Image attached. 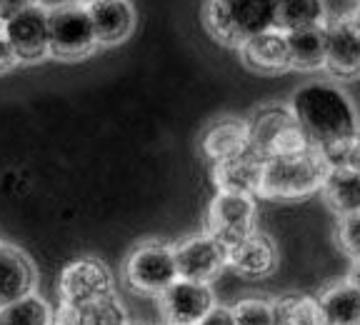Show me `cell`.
I'll use <instances>...</instances> for the list:
<instances>
[{
  "label": "cell",
  "mask_w": 360,
  "mask_h": 325,
  "mask_svg": "<svg viewBox=\"0 0 360 325\" xmlns=\"http://www.w3.org/2000/svg\"><path fill=\"white\" fill-rule=\"evenodd\" d=\"M290 113L308 138L310 148H326L335 143L358 141L355 108L343 90L326 80L300 85L292 93Z\"/></svg>",
  "instance_id": "6da1fadb"
},
{
  "label": "cell",
  "mask_w": 360,
  "mask_h": 325,
  "mask_svg": "<svg viewBox=\"0 0 360 325\" xmlns=\"http://www.w3.org/2000/svg\"><path fill=\"white\" fill-rule=\"evenodd\" d=\"M326 173L328 165L315 148L263 160L258 196L270 198V200H303L321 191Z\"/></svg>",
  "instance_id": "7a4b0ae2"
},
{
  "label": "cell",
  "mask_w": 360,
  "mask_h": 325,
  "mask_svg": "<svg viewBox=\"0 0 360 325\" xmlns=\"http://www.w3.org/2000/svg\"><path fill=\"white\" fill-rule=\"evenodd\" d=\"M276 3L265 0H213L205 6L202 23L223 45L240 48L255 35L273 28Z\"/></svg>",
  "instance_id": "3957f363"
},
{
  "label": "cell",
  "mask_w": 360,
  "mask_h": 325,
  "mask_svg": "<svg viewBox=\"0 0 360 325\" xmlns=\"http://www.w3.org/2000/svg\"><path fill=\"white\" fill-rule=\"evenodd\" d=\"M248 128V148L260 158V160H273V158L292 155L305 148H310L308 138L300 130L298 120L288 106L268 103V106L255 108L245 118Z\"/></svg>",
  "instance_id": "277c9868"
},
{
  "label": "cell",
  "mask_w": 360,
  "mask_h": 325,
  "mask_svg": "<svg viewBox=\"0 0 360 325\" xmlns=\"http://www.w3.org/2000/svg\"><path fill=\"white\" fill-rule=\"evenodd\" d=\"M115 295V278L108 263L96 255L75 258L60 270L58 278V298L65 308H88V305Z\"/></svg>",
  "instance_id": "5b68a950"
},
{
  "label": "cell",
  "mask_w": 360,
  "mask_h": 325,
  "mask_svg": "<svg viewBox=\"0 0 360 325\" xmlns=\"http://www.w3.org/2000/svg\"><path fill=\"white\" fill-rule=\"evenodd\" d=\"M123 278L130 291L160 295L165 288L178 281L173 246L163 241H146L135 246L125 260Z\"/></svg>",
  "instance_id": "8992f818"
},
{
  "label": "cell",
  "mask_w": 360,
  "mask_h": 325,
  "mask_svg": "<svg viewBox=\"0 0 360 325\" xmlns=\"http://www.w3.org/2000/svg\"><path fill=\"white\" fill-rule=\"evenodd\" d=\"M85 6H58L48 11V56L60 60H80L96 51Z\"/></svg>",
  "instance_id": "52a82bcc"
},
{
  "label": "cell",
  "mask_w": 360,
  "mask_h": 325,
  "mask_svg": "<svg viewBox=\"0 0 360 325\" xmlns=\"http://www.w3.org/2000/svg\"><path fill=\"white\" fill-rule=\"evenodd\" d=\"M258 223L255 213V200L248 196H228V193H215L205 215V236L218 241L228 250L243 238H248Z\"/></svg>",
  "instance_id": "ba28073f"
},
{
  "label": "cell",
  "mask_w": 360,
  "mask_h": 325,
  "mask_svg": "<svg viewBox=\"0 0 360 325\" xmlns=\"http://www.w3.org/2000/svg\"><path fill=\"white\" fill-rule=\"evenodd\" d=\"M178 281L210 286L228 265V250L205 233H198L173 246Z\"/></svg>",
  "instance_id": "9c48e42d"
},
{
  "label": "cell",
  "mask_w": 360,
  "mask_h": 325,
  "mask_svg": "<svg viewBox=\"0 0 360 325\" xmlns=\"http://www.w3.org/2000/svg\"><path fill=\"white\" fill-rule=\"evenodd\" d=\"M6 35L15 63H38L48 56V11L25 3L6 20Z\"/></svg>",
  "instance_id": "30bf717a"
},
{
  "label": "cell",
  "mask_w": 360,
  "mask_h": 325,
  "mask_svg": "<svg viewBox=\"0 0 360 325\" xmlns=\"http://www.w3.org/2000/svg\"><path fill=\"white\" fill-rule=\"evenodd\" d=\"M323 30H326V63H323V68L333 78L353 80L360 70L358 18L323 23Z\"/></svg>",
  "instance_id": "8fae6325"
},
{
  "label": "cell",
  "mask_w": 360,
  "mask_h": 325,
  "mask_svg": "<svg viewBox=\"0 0 360 325\" xmlns=\"http://www.w3.org/2000/svg\"><path fill=\"white\" fill-rule=\"evenodd\" d=\"M215 305V295L210 286L200 283L175 281L160 293V308L165 315V325H198Z\"/></svg>",
  "instance_id": "7c38bea8"
},
{
  "label": "cell",
  "mask_w": 360,
  "mask_h": 325,
  "mask_svg": "<svg viewBox=\"0 0 360 325\" xmlns=\"http://www.w3.org/2000/svg\"><path fill=\"white\" fill-rule=\"evenodd\" d=\"M210 178H213V185L218 188V193L253 198V196H258V191H260L263 160L248 148V151L238 153V155L213 162Z\"/></svg>",
  "instance_id": "4fadbf2b"
},
{
  "label": "cell",
  "mask_w": 360,
  "mask_h": 325,
  "mask_svg": "<svg viewBox=\"0 0 360 325\" xmlns=\"http://www.w3.org/2000/svg\"><path fill=\"white\" fill-rule=\"evenodd\" d=\"M228 265L248 281H263L278 265V248L273 238L253 230L248 238L228 248Z\"/></svg>",
  "instance_id": "5bb4252c"
},
{
  "label": "cell",
  "mask_w": 360,
  "mask_h": 325,
  "mask_svg": "<svg viewBox=\"0 0 360 325\" xmlns=\"http://www.w3.org/2000/svg\"><path fill=\"white\" fill-rule=\"evenodd\" d=\"M96 43L118 45L133 33L135 11L125 0H93L85 6Z\"/></svg>",
  "instance_id": "9a60e30c"
},
{
  "label": "cell",
  "mask_w": 360,
  "mask_h": 325,
  "mask_svg": "<svg viewBox=\"0 0 360 325\" xmlns=\"http://www.w3.org/2000/svg\"><path fill=\"white\" fill-rule=\"evenodd\" d=\"M35 288L33 260L15 246L0 243V308L30 295Z\"/></svg>",
  "instance_id": "2e32d148"
},
{
  "label": "cell",
  "mask_w": 360,
  "mask_h": 325,
  "mask_svg": "<svg viewBox=\"0 0 360 325\" xmlns=\"http://www.w3.org/2000/svg\"><path fill=\"white\" fill-rule=\"evenodd\" d=\"M240 58L245 63V68H250L253 73L260 75H278L290 68V63H288L285 35L278 33L276 28L265 30V33L243 43Z\"/></svg>",
  "instance_id": "e0dca14e"
},
{
  "label": "cell",
  "mask_w": 360,
  "mask_h": 325,
  "mask_svg": "<svg viewBox=\"0 0 360 325\" xmlns=\"http://www.w3.org/2000/svg\"><path fill=\"white\" fill-rule=\"evenodd\" d=\"M248 151V128L245 118H236V115H225L218 118L202 130L200 135V153L208 158L210 162L225 160V158L238 155V153Z\"/></svg>",
  "instance_id": "ac0fdd59"
},
{
  "label": "cell",
  "mask_w": 360,
  "mask_h": 325,
  "mask_svg": "<svg viewBox=\"0 0 360 325\" xmlns=\"http://www.w3.org/2000/svg\"><path fill=\"white\" fill-rule=\"evenodd\" d=\"M323 325H360V293L355 278L338 281L318 295Z\"/></svg>",
  "instance_id": "d6986e66"
},
{
  "label": "cell",
  "mask_w": 360,
  "mask_h": 325,
  "mask_svg": "<svg viewBox=\"0 0 360 325\" xmlns=\"http://www.w3.org/2000/svg\"><path fill=\"white\" fill-rule=\"evenodd\" d=\"M323 200L340 218L360 210V175L358 168H328L321 185Z\"/></svg>",
  "instance_id": "ffe728a7"
},
{
  "label": "cell",
  "mask_w": 360,
  "mask_h": 325,
  "mask_svg": "<svg viewBox=\"0 0 360 325\" xmlns=\"http://www.w3.org/2000/svg\"><path fill=\"white\" fill-rule=\"evenodd\" d=\"M285 35L288 63L295 70H321L326 63V30L323 25L300 28Z\"/></svg>",
  "instance_id": "44dd1931"
},
{
  "label": "cell",
  "mask_w": 360,
  "mask_h": 325,
  "mask_svg": "<svg viewBox=\"0 0 360 325\" xmlns=\"http://www.w3.org/2000/svg\"><path fill=\"white\" fill-rule=\"evenodd\" d=\"M270 325H323L318 298L310 293H285L270 303Z\"/></svg>",
  "instance_id": "7402d4cb"
},
{
  "label": "cell",
  "mask_w": 360,
  "mask_h": 325,
  "mask_svg": "<svg viewBox=\"0 0 360 325\" xmlns=\"http://www.w3.org/2000/svg\"><path fill=\"white\" fill-rule=\"evenodd\" d=\"M323 25V3L318 0H288L276 3V15H273V28L278 33H292L300 28H313Z\"/></svg>",
  "instance_id": "603a6c76"
},
{
  "label": "cell",
  "mask_w": 360,
  "mask_h": 325,
  "mask_svg": "<svg viewBox=\"0 0 360 325\" xmlns=\"http://www.w3.org/2000/svg\"><path fill=\"white\" fill-rule=\"evenodd\" d=\"M51 305L35 293L6 305V308H0V325H51Z\"/></svg>",
  "instance_id": "cb8c5ba5"
},
{
  "label": "cell",
  "mask_w": 360,
  "mask_h": 325,
  "mask_svg": "<svg viewBox=\"0 0 360 325\" xmlns=\"http://www.w3.org/2000/svg\"><path fill=\"white\" fill-rule=\"evenodd\" d=\"M75 313H78L80 325H128V313L115 295L98 300L88 308L75 310Z\"/></svg>",
  "instance_id": "d4e9b609"
},
{
  "label": "cell",
  "mask_w": 360,
  "mask_h": 325,
  "mask_svg": "<svg viewBox=\"0 0 360 325\" xmlns=\"http://www.w3.org/2000/svg\"><path fill=\"white\" fill-rule=\"evenodd\" d=\"M233 320L236 325H270V303L260 298H245L240 303L233 305Z\"/></svg>",
  "instance_id": "484cf974"
},
{
  "label": "cell",
  "mask_w": 360,
  "mask_h": 325,
  "mask_svg": "<svg viewBox=\"0 0 360 325\" xmlns=\"http://www.w3.org/2000/svg\"><path fill=\"white\" fill-rule=\"evenodd\" d=\"M338 243L355 263L358 260V213L340 218V223H338Z\"/></svg>",
  "instance_id": "4316f807"
},
{
  "label": "cell",
  "mask_w": 360,
  "mask_h": 325,
  "mask_svg": "<svg viewBox=\"0 0 360 325\" xmlns=\"http://www.w3.org/2000/svg\"><path fill=\"white\" fill-rule=\"evenodd\" d=\"M198 325H236V320H233V310L228 305H213L210 313Z\"/></svg>",
  "instance_id": "83f0119b"
},
{
  "label": "cell",
  "mask_w": 360,
  "mask_h": 325,
  "mask_svg": "<svg viewBox=\"0 0 360 325\" xmlns=\"http://www.w3.org/2000/svg\"><path fill=\"white\" fill-rule=\"evenodd\" d=\"M13 65H15V58H13L11 45H8L6 23L0 20V73H3V70H11Z\"/></svg>",
  "instance_id": "f1b7e54d"
},
{
  "label": "cell",
  "mask_w": 360,
  "mask_h": 325,
  "mask_svg": "<svg viewBox=\"0 0 360 325\" xmlns=\"http://www.w3.org/2000/svg\"><path fill=\"white\" fill-rule=\"evenodd\" d=\"M51 325H80L78 323V313H75L73 308H65V305H60V308L53 313Z\"/></svg>",
  "instance_id": "f546056e"
},
{
  "label": "cell",
  "mask_w": 360,
  "mask_h": 325,
  "mask_svg": "<svg viewBox=\"0 0 360 325\" xmlns=\"http://www.w3.org/2000/svg\"><path fill=\"white\" fill-rule=\"evenodd\" d=\"M128 325H143V323H128Z\"/></svg>",
  "instance_id": "4dcf8cb0"
}]
</instances>
